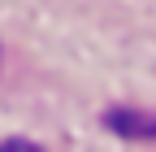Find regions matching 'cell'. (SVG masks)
Wrapping results in <instances>:
<instances>
[{
    "instance_id": "2",
    "label": "cell",
    "mask_w": 156,
    "mask_h": 152,
    "mask_svg": "<svg viewBox=\"0 0 156 152\" xmlns=\"http://www.w3.org/2000/svg\"><path fill=\"white\" fill-rule=\"evenodd\" d=\"M0 152H44V148L30 143V139H5V143H0Z\"/></svg>"
},
{
    "instance_id": "1",
    "label": "cell",
    "mask_w": 156,
    "mask_h": 152,
    "mask_svg": "<svg viewBox=\"0 0 156 152\" xmlns=\"http://www.w3.org/2000/svg\"><path fill=\"white\" fill-rule=\"evenodd\" d=\"M108 126L113 130H122V135H156V118H139V113H108Z\"/></svg>"
}]
</instances>
